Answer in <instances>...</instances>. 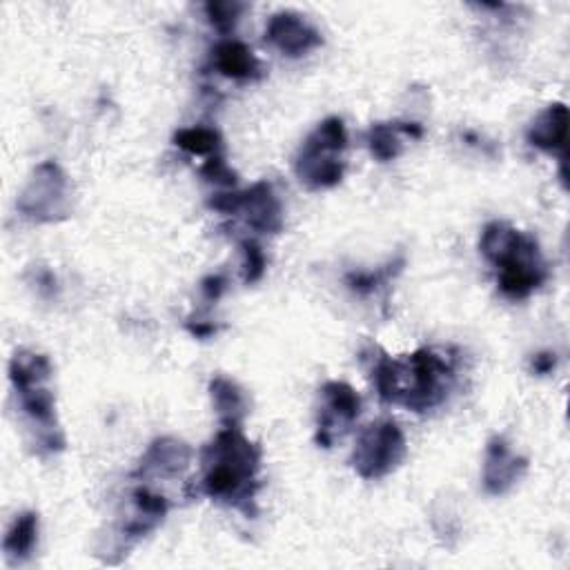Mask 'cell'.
Here are the masks:
<instances>
[{
    "mask_svg": "<svg viewBox=\"0 0 570 570\" xmlns=\"http://www.w3.org/2000/svg\"><path fill=\"white\" fill-rule=\"evenodd\" d=\"M373 381L381 401L426 413L446 401L455 381V368L435 350L424 348L408 359L379 357L373 366Z\"/></svg>",
    "mask_w": 570,
    "mask_h": 570,
    "instance_id": "1",
    "label": "cell"
},
{
    "mask_svg": "<svg viewBox=\"0 0 570 570\" xmlns=\"http://www.w3.org/2000/svg\"><path fill=\"white\" fill-rule=\"evenodd\" d=\"M203 464L201 492L250 515L258 490L256 472L261 466V448L252 444L241 428H223L203 450Z\"/></svg>",
    "mask_w": 570,
    "mask_h": 570,
    "instance_id": "2",
    "label": "cell"
},
{
    "mask_svg": "<svg viewBox=\"0 0 570 570\" xmlns=\"http://www.w3.org/2000/svg\"><path fill=\"white\" fill-rule=\"evenodd\" d=\"M479 247L497 269L501 295L512 302L528 299L548 278L539 243L503 221H492L484 227Z\"/></svg>",
    "mask_w": 570,
    "mask_h": 570,
    "instance_id": "3",
    "label": "cell"
},
{
    "mask_svg": "<svg viewBox=\"0 0 570 570\" xmlns=\"http://www.w3.org/2000/svg\"><path fill=\"white\" fill-rule=\"evenodd\" d=\"M12 384L21 397V406L32 426L39 428V446L54 452L63 450L65 439L57 424L54 393L48 388L52 364L43 355L19 350L10 364Z\"/></svg>",
    "mask_w": 570,
    "mask_h": 570,
    "instance_id": "4",
    "label": "cell"
},
{
    "mask_svg": "<svg viewBox=\"0 0 570 570\" xmlns=\"http://www.w3.org/2000/svg\"><path fill=\"white\" fill-rule=\"evenodd\" d=\"M348 132L342 119L330 116L317 125L299 150L295 172L308 190H328L342 183L346 172L344 152Z\"/></svg>",
    "mask_w": 570,
    "mask_h": 570,
    "instance_id": "5",
    "label": "cell"
},
{
    "mask_svg": "<svg viewBox=\"0 0 570 570\" xmlns=\"http://www.w3.org/2000/svg\"><path fill=\"white\" fill-rule=\"evenodd\" d=\"M406 437L395 421L370 424L357 441L353 466L362 479H381L395 472L406 457Z\"/></svg>",
    "mask_w": 570,
    "mask_h": 570,
    "instance_id": "6",
    "label": "cell"
},
{
    "mask_svg": "<svg viewBox=\"0 0 570 570\" xmlns=\"http://www.w3.org/2000/svg\"><path fill=\"white\" fill-rule=\"evenodd\" d=\"M19 210L39 223L65 218L70 212V183L65 172L52 161L41 163L19 199Z\"/></svg>",
    "mask_w": 570,
    "mask_h": 570,
    "instance_id": "7",
    "label": "cell"
},
{
    "mask_svg": "<svg viewBox=\"0 0 570 570\" xmlns=\"http://www.w3.org/2000/svg\"><path fill=\"white\" fill-rule=\"evenodd\" d=\"M322 410H319V428L317 444L330 448L337 439H342L350 426L362 415V397L353 386L344 381H330L322 390Z\"/></svg>",
    "mask_w": 570,
    "mask_h": 570,
    "instance_id": "8",
    "label": "cell"
},
{
    "mask_svg": "<svg viewBox=\"0 0 570 570\" xmlns=\"http://www.w3.org/2000/svg\"><path fill=\"white\" fill-rule=\"evenodd\" d=\"M265 41L293 59L306 57L324 43L322 34L295 12L274 14L265 28Z\"/></svg>",
    "mask_w": 570,
    "mask_h": 570,
    "instance_id": "9",
    "label": "cell"
},
{
    "mask_svg": "<svg viewBox=\"0 0 570 570\" xmlns=\"http://www.w3.org/2000/svg\"><path fill=\"white\" fill-rule=\"evenodd\" d=\"M526 459L517 457L503 437H495L488 444L484 461V486L490 495H506L526 475Z\"/></svg>",
    "mask_w": 570,
    "mask_h": 570,
    "instance_id": "10",
    "label": "cell"
},
{
    "mask_svg": "<svg viewBox=\"0 0 570 570\" xmlns=\"http://www.w3.org/2000/svg\"><path fill=\"white\" fill-rule=\"evenodd\" d=\"M238 214H243L247 225L261 234H278L285 223L283 205L267 181H261L243 192Z\"/></svg>",
    "mask_w": 570,
    "mask_h": 570,
    "instance_id": "11",
    "label": "cell"
},
{
    "mask_svg": "<svg viewBox=\"0 0 570 570\" xmlns=\"http://www.w3.org/2000/svg\"><path fill=\"white\" fill-rule=\"evenodd\" d=\"M568 134V110L563 103L548 105L530 125L528 143L548 154H561Z\"/></svg>",
    "mask_w": 570,
    "mask_h": 570,
    "instance_id": "12",
    "label": "cell"
},
{
    "mask_svg": "<svg viewBox=\"0 0 570 570\" xmlns=\"http://www.w3.org/2000/svg\"><path fill=\"white\" fill-rule=\"evenodd\" d=\"M212 68L232 81H254L261 77V63L238 41H221L212 50Z\"/></svg>",
    "mask_w": 570,
    "mask_h": 570,
    "instance_id": "13",
    "label": "cell"
},
{
    "mask_svg": "<svg viewBox=\"0 0 570 570\" xmlns=\"http://www.w3.org/2000/svg\"><path fill=\"white\" fill-rule=\"evenodd\" d=\"M192 450L179 441V439H156L150 450L145 452V457L141 459L139 472L143 477L150 475H176L181 470H185V466L190 464Z\"/></svg>",
    "mask_w": 570,
    "mask_h": 570,
    "instance_id": "14",
    "label": "cell"
},
{
    "mask_svg": "<svg viewBox=\"0 0 570 570\" xmlns=\"http://www.w3.org/2000/svg\"><path fill=\"white\" fill-rule=\"evenodd\" d=\"M401 136L421 139L424 130L419 123H377L368 132V147L375 159L386 163L404 152Z\"/></svg>",
    "mask_w": 570,
    "mask_h": 570,
    "instance_id": "15",
    "label": "cell"
},
{
    "mask_svg": "<svg viewBox=\"0 0 570 570\" xmlns=\"http://www.w3.org/2000/svg\"><path fill=\"white\" fill-rule=\"evenodd\" d=\"M210 397L223 428H241L247 415V399L243 390L227 377H214L210 384Z\"/></svg>",
    "mask_w": 570,
    "mask_h": 570,
    "instance_id": "16",
    "label": "cell"
},
{
    "mask_svg": "<svg viewBox=\"0 0 570 570\" xmlns=\"http://www.w3.org/2000/svg\"><path fill=\"white\" fill-rule=\"evenodd\" d=\"M37 543H39V515L37 512L19 515L3 541L8 563L10 566L26 563L34 554Z\"/></svg>",
    "mask_w": 570,
    "mask_h": 570,
    "instance_id": "17",
    "label": "cell"
},
{
    "mask_svg": "<svg viewBox=\"0 0 570 570\" xmlns=\"http://www.w3.org/2000/svg\"><path fill=\"white\" fill-rule=\"evenodd\" d=\"M174 145L185 150L192 156H221L223 150V141L218 136L216 130L212 128H187V130H179L174 134Z\"/></svg>",
    "mask_w": 570,
    "mask_h": 570,
    "instance_id": "18",
    "label": "cell"
},
{
    "mask_svg": "<svg viewBox=\"0 0 570 570\" xmlns=\"http://www.w3.org/2000/svg\"><path fill=\"white\" fill-rule=\"evenodd\" d=\"M241 250H243V281L247 285L261 281L265 274V267H267V258H265L261 245L252 238H245V241H241Z\"/></svg>",
    "mask_w": 570,
    "mask_h": 570,
    "instance_id": "19",
    "label": "cell"
},
{
    "mask_svg": "<svg viewBox=\"0 0 570 570\" xmlns=\"http://www.w3.org/2000/svg\"><path fill=\"white\" fill-rule=\"evenodd\" d=\"M243 6L241 3H207L205 6V14L210 19V23L221 32V34H230L238 19H241Z\"/></svg>",
    "mask_w": 570,
    "mask_h": 570,
    "instance_id": "20",
    "label": "cell"
},
{
    "mask_svg": "<svg viewBox=\"0 0 570 570\" xmlns=\"http://www.w3.org/2000/svg\"><path fill=\"white\" fill-rule=\"evenodd\" d=\"M201 174L214 183V185H221V187H234L236 185V174L227 167L223 154L221 156H214V159H207L205 165L201 167Z\"/></svg>",
    "mask_w": 570,
    "mask_h": 570,
    "instance_id": "21",
    "label": "cell"
},
{
    "mask_svg": "<svg viewBox=\"0 0 570 570\" xmlns=\"http://www.w3.org/2000/svg\"><path fill=\"white\" fill-rule=\"evenodd\" d=\"M390 278V269H379V272H353L348 276V285L357 295H370L375 293L381 283Z\"/></svg>",
    "mask_w": 570,
    "mask_h": 570,
    "instance_id": "22",
    "label": "cell"
},
{
    "mask_svg": "<svg viewBox=\"0 0 570 570\" xmlns=\"http://www.w3.org/2000/svg\"><path fill=\"white\" fill-rule=\"evenodd\" d=\"M225 285H227V281H225L223 274H212V276H207V278L203 281V285H201L205 302H210V304L218 302L221 295L225 293Z\"/></svg>",
    "mask_w": 570,
    "mask_h": 570,
    "instance_id": "23",
    "label": "cell"
},
{
    "mask_svg": "<svg viewBox=\"0 0 570 570\" xmlns=\"http://www.w3.org/2000/svg\"><path fill=\"white\" fill-rule=\"evenodd\" d=\"M185 328L196 337V339H207V337H212L214 333H216V326L214 324H210V322H187L185 324Z\"/></svg>",
    "mask_w": 570,
    "mask_h": 570,
    "instance_id": "24",
    "label": "cell"
},
{
    "mask_svg": "<svg viewBox=\"0 0 570 570\" xmlns=\"http://www.w3.org/2000/svg\"><path fill=\"white\" fill-rule=\"evenodd\" d=\"M554 355H550V353H541V355H537L535 359H532V370L537 373V375H548L552 368H554Z\"/></svg>",
    "mask_w": 570,
    "mask_h": 570,
    "instance_id": "25",
    "label": "cell"
}]
</instances>
